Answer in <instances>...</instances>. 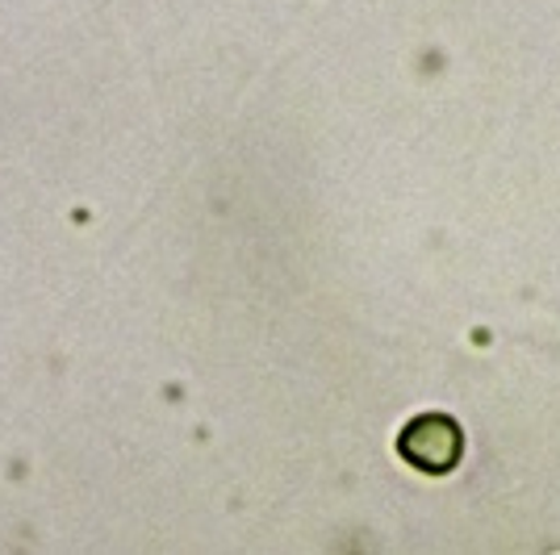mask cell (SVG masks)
<instances>
[{"label":"cell","instance_id":"cell-1","mask_svg":"<svg viewBox=\"0 0 560 555\" xmlns=\"http://www.w3.org/2000/svg\"><path fill=\"white\" fill-rule=\"evenodd\" d=\"M397 456L427 476H444L465 456L460 422L447 414H422L406 422V430L397 435Z\"/></svg>","mask_w":560,"mask_h":555}]
</instances>
